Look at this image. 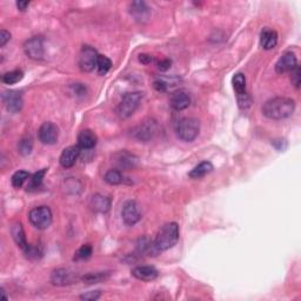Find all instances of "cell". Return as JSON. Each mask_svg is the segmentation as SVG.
Here are the masks:
<instances>
[{
  "label": "cell",
  "mask_w": 301,
  "mask_h": 301,
  "mask_svg": "<svg viewBox=\"0 0 301 301\" xmlns=\"http://www.w3.org/2000/svg\"><path fill=\"white\" fill-rule=\"evenodd\" d=\"M11 234H12L14 243L17 244L18 247L21 248L24 252L27 250L29 245L27 244V240H26L24 227L20 222H14V224L11 226Z\"/></svg>",
  "instance_id": "obj_21"
},
{
  "label": "cell",
  "mask_w": 301,
  "mask_h": 301,
  "mask_svg": "<svg viewBox=\"0 0 301 301\" xmlns=\"http://www.w3.org/2000/svg\"><path fill=\"white\" fill-rule=\"evenodd\" d=\"M38 138L44 145H54L59 139V127L51 121L44 122L38 131Z\"/></svg>",
  "instance_id": "obj_10"
},
{
  "label": "cell",
  "mask_w": 301,
  "mask_h": 301,
  "mask_svg": "<svg viewBox=\"0 0 301 301\" xmlns=\"http://www.w3.org/2000/svg\"><path fill=\"white\" fill-rule=\"evenodd\" d=\"M212 171H213V165H212V162L203 161L200 162L199 165H196L194 169L188 173V177L191 178V179H200V178H204L207 176V174H210Z\"/></svg>",
  "instance_id": "obj_24"
},
{
  "label": "cell",
  "mask_w": 301,
  "mask_h": 301,
  "mask_svg": "<svg viewBox=\"0 0 301 301\" xmlns=\"http://www.w3.org/2000/svg\"><path fill=\"white\" fill-rule=\"evenodd\" d=\"M29 6V2H24V0H20V2H17V7L18 10L21 11V12H25Z\"/></svg>",
  "instance_id": "obj_41"
},
{
  "label": "cell",
  "mask_w": 301,
  "mask_h": 301,
  "mask_svg": "<svg viewBox=\"0 0 301 301\" xmlns=\"http://www.w3.org/2000/svg\"><path fill=\"white\" fill-rule=\"evenodd\" d=\"M295 102L286 96H276L263 104L262 114L271 120H282L294 113Z\"/></svg>",
  "instance_id": "obj_1"
},
{
  "label": "cell",
  "mask_w": 301,
  "mask_h": 301,
  "mask_svg": "<svg viewBox=\"0 0 301 301\" xmlns=\"http://www.w3.org/2000/svg\"><path fill=\"white\" fill-rule=\"evenodd\" d=\"M200 121L195 118H184L176 126L177 137L185 143H192L199 136Z\"/></svg>",
  "instance_id": "obj_3"
},
{
  "label": "cell",
  "mask_w": 301,
  "mask_h": 301,
  "mask_svg": "<svg viewBox=\"0 0 301 301\" xmlns=\"http://www.w3.org/2000/svg\"><path fill=\"white\" fill-rule=\"evenodd\" d=\"M132 276L141 281H153L159 273L153 266H137L132 270Z\"/></svg>",
  "instance_id": "obj_19"
},
{
  "label": "cell",
  "mask_w": 301,
  "mask_h": 301,
  "mask_svg": "<svg viewBox=\"0 0 301 301\" xmlns=\"http://www.w3.org/2000/svg\"><path fill=\"white\" fill-rule=\"evenodd\" d=\"M81 148L78 145H73V146L66 147L64 151L61 152L60 158H59V162H60L61 167L64 169H71L76 165V162L80 157Z\"/></svg>",
  "instance_id": "obj_14"
},
{
  "label": "cell",
  "mask_w": 301,
  "mask_h": 301,
  "mask_svg": "<svg viewBox=\"0 0 301 301\" xmlns=\"http://www.w3.org/2000/svg\"><path fill=\"white\" fill-rule=\"evenodd\" d=\"M171 64H172V61L170 59H162L158 62V69L160 71H167L171 68Z\"/></svg>",
  "instance_id": "obj_38"
},
{
  "label": "cell",
  "mask_w": 301,
  "mask_h": 301,
  "mask_svg": "<svg viewBox=\"0 0 301 301\" xmlns=\"http://www.w3.org/2000/svg\"><path fill=\"white\" fill-rule=\"evenodd\" d=\"M11 39V33L7 32L6 29H2L0 31V47H4L7 44V42H10Z\"/></svg>",
  "instance_id": "obj_37"
},
{
  "label": "cell",
  "mask_w": 301,
  "mask_h": 301,
  "mask_svg": "<svg viewBox=\"0 0 301 301\" xmlns=\"http://www.w3.org/2000/svg\"><path fill=\"white\" fill-rule=\"evenodd\" d=\"M180 231L179 225L177 222H169L165 224L159 229V232L155 237L154 243L155 246L159 248V251H169L174 247L179 240Z\"/></svg>",
  "instance_id": "obj_2"
},
{
  "label": "cell",
  "mask_w": 301,
  "mask_h": 301,
  "mask_svg": "<svg viewBox=\"0 0 301 301\" xmlns=\"http://www.w3.org/2000/svg\"><path fill=\"white\" fill-rule=\"evenodd\" d=\"M96 143H98V137L92 129H83L79 135H78V146L81 150L88 151L95 147Z\"/></svg>",
  "instance_id": "obj_18"
},
{
  "label": "cell",
  "mask_w": 301,
  "mask_h": 301,
  "mask_svg": "<svg viewBox=\"0 0 301 301\" xmlns=\"http://www.w3.org/2000/svg\"><path fill=\"white\" fill-rule=\"evenodd\" d=\"M278 44V33L274 29L263 28L260 35V45L263 50H272Z\"/></svg>",
  "instance_id": "obj_22"
},
{
  "label": "cell",
  "mask_w": 301,
  "mask_h": 301,
  "mask_svg": "<svg viewBox=\"0 0 301 301\" xmlns=\"http://www.w3.org/2000/svg\"><path fill=\"white\" fill-rule=\"evenodd\" d=\"M238 105L241 110H247L251 107V104H252V100L250 98V95L247 94H243V95H238Z\"/></svg>",
  "instance_id": "obj_35"
},
{
  "label": "cell",
  "mask_w": 301,
  "mask_h": 301,
  "mask_svg": "<svg viewBox=\"0 0 301 301\" xmlns=\"http://www.w3.org/2000/svg\"><path fill=\"white\" fill-rule=\"evenodd\" d=\"M298 66V59L293 52H286L282 54L276 64V72L279 74H284L291 72Z\"/></svg>",
  "instance_id": "obj_15"
},
{
  "label": "cell",
  "mask_w": 301,
  "mask_h": 301,
  "mask_svg": "<svg viewBox=\"0 0 301 301\" xmlns=\"http://www.w3.org/2000/svg\"><path fill=\"white\" fill-rule=\"evenodd\" d=\"M112 162L117 166L118 170H135L139 163V158L131 152L122 150L117 152L112 157Z\"/></svg>",
  "instance_id": "obj_8"
},
{
  "label": "cell",
  "mask_w": 301,
  "mask_h": 301,
  "mask_svg": "<svg viewBox=\"0 0 301 301\" xmlns=\"http://www.w3.org/2000/svg\"><path fill=\"white\" fill-rule=\"evenodd\" d=\"M158 131V122L154 119L148 118L145 119L140 122L138 126H136L132 131V136L133 138H136L137 140L143 141V143H147L150 141L153 137L155 136V133Z\"/></svg>",
  "instance_id": "obj_6"
},
{
  "label": "cell",
  "mask_w": 301,
  "mask_h": 301,
  "mask_svg": "<svg viewBox=\"0 0 301 301\" xmlns=\"http://www.w3.org/2000/svg\"><path fill=\"white\" fill-rule=\"evenodd\" d=\"M109 278H110L109 272H91V273L85 274V276L81 278V280L87 285H93V284H99V282L106 281Z\"/></svg>",
  "instance_id": "obj_25"
},
{
  "label": "cell",
  "mask_w": 301,
  "mask_h": 301,
  "mask_svg": "<svg viewBox=\"0 0 301 301\" xmlns=\"http://www.w3.org/2000/svg\"><path fill=\"white\" fill-rule=\"evenodd\" d=\"M3 103L5 105L6 110L9 111L10 113H18L19 111L23 109V96H21V93L18 91H5L2 95Z\"/></svg>",
  "instance_id": "obj_12"
},
{
  "label": "cell",
  "mask_w": 301,
  "mask_h": 301,
  "mask_svg": "<svg viewBox=\"0 0 301 301\" xmlns=\"http://www.w3.org/2000/svg\"><path fill=\"white\" fill-rule=\"evenodd\" d=\"M272 144H279V146H276V148L278 151H285L286 147H287V143H286L285 139H278V140H274Z\"/></svg>",
  "instance_id": "obj_40"
},
{
  "label": "cell",
  "mask_w": 301,
  "mask_h": 301,
  "mask_svg": "<svg viewBox=\"0 0 301 301\" xmlns=\"http://www.w3.org/2000/svg\"><path fill=\"white\" fill-rule=\"evenodd\" d=\"M122 220L127 226H135L141 219V213L138 204L135 200H128L124 204L121 210Z\"/></svg>",
  "instance_id": "obj_11"
},
{
  "label": "cell",
  "mask_w": 301,
  "mask_h": 301,
  "mask_svg": "<svg viewBox=\"0 0 301 301\" xmlns=\"http://www.w3.org/2000/svg\"><path fill=\"white\" fill-rule=\"evenodd\" d=\"M232 85H233L234 91H236V93H237V96L246 94L247 93L246 92V77H245V74L237 73L232 79Z\"/></svg>",
  "instance_id": "obj_26"
},
{
  "label": "cell",
  "mask_w": 301,
  "mask_h": 301,
  "mask_svg": "<svg viewBox=\"0 0 301 301\" xmlns=\"http://www.w3.org/2000/svg\"><path fill=\"white\" fill-rule=\"evenodd\" d=\"M92 255V246L88 244H85L81 246L79 250L77 251L76 253V260H85V259H88L90 256Z\"/></svg>",
  "instance_id": "obj_33"
},
{
  "label": "cell",
  "mask_w": 301,
  "mask_h": 301,
  "mask_svg": "<svg viewBox=\"0 0 301 301\" xmlns=\"http://www.w3.org/2000/svg\"><path fill=\"white\" fill-rule=\"evenodd\" d=\"M129 13L139 23H146L151 18V9L144 2H133L129 4Z\"/></svg>",
  "instance_id": "obj_16"
},
{
  "label": "cell",
  "mask_w": 301,
  "mask_h": 301,
  "mask_svg": "<svg viewBox=\"0 0 301 301\" xmlns=\"http://www.w3.org/2000/svg\"><path fill=\"white\" fill-rule=\"evenodd\" d=\"M47 173V169H43L38 171V172H36L33 176L29 177V183H28V186L27 188L28 189H37L38 187H40L43 184V180L44 178H45Z\"/></svg>",
  "instance_id": "obj_29"
},
{
  "label": "cell",
  "mask_w": 301,
  "mask_h": 301,
  "mask_svg": "<svg viewBox=\"0 0 301 301\" xmlns=\"http://www.w3.org/2000/svg\"><path fill=\"white\" fill-rule=\"evenodd\" d=\"M24 52L32 60H43L45 50H44V40L42 37H33L25 42Z\"/></svg>",
  "instance_id": "obj_9"
},
{
  "label": "cell",
  "mask_w": 301,
  "mask_h": 301,
  "mask_svg": "<svg viewBox=\"0 0 301 301\" xmlns=\"http://www.w3.org/2000/svg\"><path fill=\"white\" fill-rule=\"evenodd\" d=\"M77 273L70 269H57L51 274V282L54 286H69L77 281Z\"/></svg>",
  "instance_id": "obj_13"
},
{
  "label": "cell",
  "mask_w": 301,
  "mask_h": 301,
  "mask_svg": "<svg viewBox=\"0 0 301 301\" xmlns=\"http://www.w3.org/2000/svg\"><path fill=\"white\" fill-rule=\"evenodd\" d=\"M28 219L31 224L38 229H47L53 221V214L48 206H38L29 211Z\"/></svg>",
  "instance_id": "obj_5"
},
{
  "label": "cell",
  "mask_w": 301,
  "mask_h": 301,
  "mask_svg": "<svg viewBox=\"0 0 301 301\" xmlns=\"http://www.w3.org/2000/svg\"><path fill=\"white\" fill-rule=\"evenodd\" d=\"M29 173L26 172V171H17L16 173L13 174L12 178H11V183L14 188H20L23 186L26 180L29 179Z\"/></svg>",
  "instance_id": "obj_30"
},
{
  "label": "cell",
  "mask_w": 301,
  "mask_h": 301,
  "mask_svg": "<svg viewBox=\"0 0 301 301\" xmlns=\"http://www.w3.org/2000/svg\"><path fill=\"white\" fill-rule=\"evenodd\" d=\"M291 83L296 90H299L301 83V71L299 66H296L294 70L291 71Z\"/></svg>",
  "instance_id": "obj_34"
},
{
  "label": "cell",
  "mask_w": 301,
  "mask_h": 301,
  "mask_svg": "<svg viewBox=\"0 0 301 301\" xmlns=\"http://www.w3.org/2000/svg\"><path fill=\"white\" fill-rule=\"evenodd\" d=\"M170 104L173 110L184 111L191 105V96L185 90H178L171 94Z\"/></svg>",
  "instance_id": "obj_17"
},
{
  "label": "cell",
  "mask_w": 301,
  "mask_h": 301,
  "mask_svg": "<svg viewBox=\"0 0 301 301\" xmlns=\"http://www.w3.org/2000/svg\"><path fill=\"white\" fill-rule=\"evenodd\" d=\"M98 52L91 46H84L79 54L78 65L83 72H92L96 69V60H98Z\"/></svg>",
  "instance_id": "obj_7"
},
{
  "label": "cell",
  "mask_w": 301,
  "mask_h": 301,
  "mask_svg": "<svg viewBox=\"0 0 301 301\" xmlns=\"http://www.w3.org/2000/svg\"><path fill=\"white\" fill-rule=\"evenodd\" d=\"M91 209L98 213H106L111 207V199L109 196L103 194H94L90 202Z\"/></svg>",
  "instance_id": "obj_23"
},
{
  "label": "cell",
  "mask_w": 301,
  "mask_h": 301,
  "mask_svg": "<svg viewBox=\"0 0 301 301\" xmlns=\"http://www.w3.org/2000/svg\"><path fill=\"white\" fill-rule=\"evenodd\" d=\"M112 68V61L106 55L99 54L98 60H96V70H98L99 74H106Z\"/></svg>",
  "instance_id": "obj_32"
},
{
  "label": "cell",
  "mask_w": 301,
  "mask_h": 301,
  "mask_svg": "<svg viewBox=\"0 0 301 301\" xmlns=\"http://www.w3.org/2000/svg\"><path fill=\"white\" fill-rule=\"evenodd\" d=\"M24 78V72L20 70H14L11 71V72H6L4 76L2 77V80L4 84L6 85H14L19 81L23 80Z\"/></svg>",
  "instance_id": "obj_28"
},
{
  "label": "cell",
  "mask_w": 301,
  "mask_h": 301,
  "mask_svg": "<svg viewBox=\"0 0 301 301\" xmlns=\"http://www.w3.org/2000/svg\"><path fill=\"white\" fill-rule=\"evenodd\" d=\"M137 251H138L139 254H144L148 256H157L159 253H160L159 248L155 246L154 241L150 240L146 237L140 238L138 240V243H137Z\"/></svg>",
  "instance_id": "obj_20"
},
{
  "label": "cell",
  "mask_w": 301,
  "mask_h": 301,
  "mask_svg": "<svg viewBox=\"0 0 301 301\" xmlns=\"http://www.w3.org/2000/svg\"><path fill=\"white\" fill-rule=\"evenodd\" d=\"M100 296H102V292L100 291H91L87 293H84V294L80 295L81 300H86V301H95L98 300Z\"/></svg>",
  "instance_id": "obj_36"
},
{
  "label": "cell",
  "mask_w": 301,
  "mask_h": 301,
  "mask_svg": "<svg viewBox=\"0 0 301 301\" xmlns=\"http://www.w3.org/2000/svg\"><path fill=\"white\" fill-rule=\"evenodd\" d=\"M33 150V139L31 137H25V138L21 139L18 144V152L24 157H27V155L31 154Z\"/></svg>",
  "instance_id": "obj_31"
},
{
  "label": "cell",
  "mask_w": 301,
  "mask_h": 301,
  "mask_svg": "<svg viewBox=\"0 0 301 301\" xmlns=\"http://www.w3.org/2000/svg\"><path fill=\"white\" fill-rule=\"evenodd\" d=\"M139 61L144 65H148L153 61V58H152V55H150V54L143 53V54H139Z\"/></svg>",
  "instance_id": "obj_39"
},
{
  "label": "cell",
  "mask_w": 301,
  "mask_h": 301,
  "mask_svg": "<svg viewBox=\"0 0 301 301\" xmlns=\"http://www.w3.org/2000/svg\"><path fill=\"white\" fill-rule=\"evenodd\" d=\"M144 93L141 92H129L122 96L120 104L118 107V113L120 118L127 119L135 114L139 109L141 102H143Z\"/></svg>",
  "instance_id": "obj_4"
},
{
  "label": "cell",
  "mask_w": 301,
  "mask_h": 301,
  "mask_svg": "<svg viewBox=\"0 0 301 301\" xmlns=\"http://www.w3.org/2000/svg\"><path fill=\"white\" fill-rule=\"evenodd\" d=\"M104 180H105V183H107L109 185L116 186V185H120L122 181H124V177H122L120 170L113 169V170L107 171L105 176H104Z\"/></svg>",
  "instance_id": "obj_27"
},
{
  "label": "cell",
  "mask_w": 301,
  "mask_h": 301,
  "mask_svg": "<svg viewBox=\"0 0 301 301\" xmlns=\"http://www.w3.org/2000/svg\"><path fill=\"white\" fill-rule=\"evenodd\" d=\"M0 293H2V296H3V299H4V300H7V299H9V298H7V296H6V294H5V289L2 288V292H0Z\"/></svg>",
  "instance_id": "obj_42"
}]
</instances>
